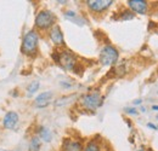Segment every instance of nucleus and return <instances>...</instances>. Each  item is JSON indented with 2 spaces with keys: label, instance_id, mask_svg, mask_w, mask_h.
<instances>
[{
  "label": "nucleus",
  "instance_id": "6",
  "mask_svg": "<svg viewBox=\"0 0 158 151\" xmlns=\"http://www.w3.org/2000/svg\"><path fill=\"white\" fill-rule=\"evenodd\" d=\"M113 4L112 0H88V7L94 12H103Z\"/></svg>",
  "mask_w": 158,
  "mask_h": 151
},
{
  "label": "nucleus",
  "instance_id": "10",
  "mask_svg": "<svg viewBox=\"0 0 158 151\" xmlns=\"http://www.w3.org/2000/svg\"><path fill=\"white\" fill-rule=\"evenodd\" d=\"M52 97H54V93H52L51 91H45V92L40 93V95L35 98V100H34L35 106H38V108H45V106H48V105L50 104Z\"/></svg>",
  "mask_w": 158,
  "mask_h": 151
},
{
  "label": "nucleus",
  "instance_id": "3",
  "mask_svg": "<svg viewBox=\"0 0 158 151\" xmlns=\"http://www.w3.org/2000/svg\"><path fill=\"white\" fill-rule=\"evenodd\" d=\"M119 58V52L118 50L112 46V45H106L102 47L101 52H100L99 56V62L105 65V67H110V65H113L117 63Z\"/></svg>",
  "mask_w": 158,
  "mask_h": 151
},
{
  "label": "nucleus",
  "instance_id": "22",
  "mask_svg": "<svg viewBox=\"0 0 158 151\" xmlns=\"http://www.w3.org/2000/svg\"><path fill=\"white\" fill-rule=\"evenodd\" d=\"M138 151H146V150H145V149H143V148H141V149H139Z\"/></svg>",
  "mask_w": 158,
  "mask_h": 151
},
{
  "label": "nucleus",
  "instance_id": "12",
  "mask_svg": "<svg viewBox=\"0 0 158 151\" xmlns=\"http://www.w3.org/2000/svg\"><path fill=\"white\" fill-rule=\"evenodd\" d=\"M39 138L40 139H43L44 141H50L51 138H52V134H51V132H50L48 128H45V127H40L39 128Z\"/></svg>",
  "mask_w": 158,
  "mask_h": 151
},
{
  "label": "nucleus",
  "instance_id": "1",
  "mask_svg": "<svg viewBox=\"0 0 158 151\" xmlns=\"http://www.w3.org/2000/svg\"><path fill=\"white\" fill-rule=\"evenodd\" d=\"M52 58L56 60V63H59L60 65L66 70H76V67L78 64L76 56L68 50L57 51L56 53L52 55Z\"/></svg>",
  "mask_w": 158,
  "mask_h": 151
},
{
  "label": "nucleus",
  "instance_id": "13",
  "mask_svg": "<svg viewBox=\"0 0 158 151\" xmlns=\"http://www.w3.org/2000/svg\"><path fill=\"white\" fill-rule=\"evenodd\" d=\"M41 145V139L39 137H33L29 143V151H39Z\"/></svg>",
  "mask_w": 158,
  "mask_h": 151
},
{
  "label": "nucleus",
  "instance_id": "20",
  "mask_svg": "<svg viewBox=\"0 0 158 151\" xmlns=\"http://www.w3.org/2000/svg\"><path fill=\"white\" fill-rule=\"evenodd\" d=\"M142 103V100L141 99H136V100H134V105H139V104H141Z\"/></svg>",
  "mask_w": 158,
  "mask_h": 151
},
{
  "label": "nucleus",
  "instance_id": "11",
  "mask_svg": "<svg viewBox=\"0 0 158 151\" xmlns=\"http://www.w3.org/2000/svg\"><path fill=\"white\" fill-rule=\"evenodd\" d=\"M62 149H63V151H83V146H81V144L79 141H77V140L66 139L63 141Z\"/></svg>",
  "mask_w": 158,
  "mask_h": 151
},
{
  "label": "nucleus",
  "instance_id": "24",
  "mask_svg": "<svg viewBox=\"0 0 158 151\" xmlns=\"http://www.w3.org/2000/svg\"><path fill=\"white\" fill-rule=\"evenodd\" d=\"M6 151H11V150H6Z\"/></svg>",
  "mask_w": 158,
  "mask_h": 151
},
{
  "label": "nucleus",
  "instance_id": "5",
  "mask_svg": "<svg viewBox=\"0 0 158 151\" xmlns=\"http://www.w3.org/2000/svg\"><path fill=\"white\" fill-rule=\"evenodd\" d=\"M55 15L49 10H43L35 17V27L41 30L52 28L55 25Z\"/></svg>",
  "mask_w": 158,
  "mask_h": 151
},
{
  "label": "nucleus",
  "instance_id": "18",
  "mask_svg": "<svg viewBox=\"0 0 158 151\" xmlns=\"http://www.w3.org/2000/svg\"><path fill=\"white\" fill-rule=\"evenodd\" d=\"M64 16L68 17V18H73V17H76V12H73V11H67V12L64 14Z\"/></svg>",
  "mask_w": 158,
  "mask_h": 151
},
{
  "label": "nucleus",
  "instance_id": "4",
  "mask_svg": "<svg viewBox=\"0 0 158 151\" xmlns=\"http://www.w3.org/2000/svg\"><path fill=\"white\" fill-rule=\"evenodd\" d=\"M80 103L88 110H96L103 104V97L99 92H91L83 95L80 99Z\"/></svg>",
  "mask_w": 158,
  "mask_h": 151
},
{
  "label": "nucleus",
  "instance_id": "14",
  "mask_svg": "<svg viewBox=\"0 0 158 151\" xmlns=\"http://www.w3.org/2000/svg\"><path fill=\"white\" fill-rule=\"evenodd\" d=\"M83 151H101V146L99 145V143L96 140H90L85 148L83 149Z\"/></svg>",
  "mask_w": 158,
  "mask_h": 151
},
{
  "label": "nucleus",
  "instance_id": "16",
  "mask_svg": "<svg viewBox=\"0 0 158 151\" xmlns=\"http://www.w3.org/2000/svg\"><path fill=\"white\" fill-rule=\"evenodd\" d=\"M134 17H135V14H134V12H131V11H129V10H125V11H123V12L120 14L119 19H120V21H130V19H133Z\"/></svg>",
  "mask_w": 158,
  "mask_h": 151
},
{
  "label": "nucleus",
  "instance_id": "21",
  "mask_svg": "<svg viewBox=\"0 0 158 151\" xmlns=\"http://www.w3.org/2000/svg\"><path fill=\"white\" fill-rule=\"evenodd\" d=\"M152 109H153V110H158V105H153Z\"/></svg>",
  "mask_w": 158,
  "mask_h": 151
},
{
  "label": "nucleus",
  "instance_id": "23",
  "mask_svg": "<svg viewBox=\"0 0 158 151\" xmlns=\"http://www.w3.org/2000/svg\"><path fill=\"white\" fill-rule=\"evenodd\" d=\"M157 120H158V115H157Z\"/></svg>",
  "mask_w": 158,
  "mask_h": 151
},
{
  "label": "nucleus",
  "instance_id": "19",
  "mask_svg": "<svg viewBox=\"0 0 158 151\" xmlns=\"http://www.w3.org/2000/svg\"><path fill=\"white\" fill-rule=\"evenodd\" d=\"M147 127H150V128H152V130H155V131L158 130L157 126H156V125H153V123H151V122H150V123H147Z\"/></svg>",
  "mask_w": 158,
  "mask_h": 151
},
{
  "label": "nucleus",
  "instance_id": "15",
  "mask_svg": "<svg viewBox=\"0 0 158 151\" xmlns=\"http://www.w3.org/2000/svg\"><path fill=\"white\" fill-rule=\"evenodd\" d=\"M39 86H40L39 81H32V82L28 85V87H27V92H28V95H34V93L39 90Z\"/></svg>",
  "mask_w": 158,
  "mask_h": 151
},
{
  "label": "nucleus",
  "instance_id": "25",
  "mask_svg": "<svg viewBox=\"0 0 158 151\" xmlns=\"http://www.w3.org/2000/svg\"><path fill=\"white\" fill-rule=\"evenodd\" d=\"M157 127H158V126H157Z\"/></svg>",
  "mask_w": 158,
  "mask_h": 151
},
{
  "label": "nucleus",
  "instance_id": "2",
  "mask_svg": "<svg viewBox=\"0 0 158 151\" xmlns=\"http://www.w3.org/2000/svg\"><path fill=\"white\" fill-rule=\"evenodd\" d=\"M38 44H39V35H38V33L35 30H29L23 37V41H22V53H24L27 56L35 55L37 48H38Z\"/></svg>",
  "mask_w": 158,
  "mask_h": 151
},
{
  "label": "nucleus",
  "instance_id": "8",
  "mask_svg": "<svg viewBox=\"0 0 158 151\" xmlns=\"http://www.w3.org/2000/svg\"><path fill=\"white\" fill-rule=\"evenodd\" d=\"M49 37H50V40L52 41L54 45H56V46H63V45H64L63 33H62L60 25H57V24H55V25L50 29Z\"/></svg>",
  "mask_w": 158,
  "mask_h": 151
},
{
  "label": "nucleus",
  "instance_id": "7",
  "mask_svg": "<svg viewBox=\"0 0 158 151\" xmlns=\"http://www.w3.org/2000/svg\"><path fill=\"white\" fill-rule=\"evenodd\" d=\"M128 6L131 12H135L139 15H145L148 9V2L145 0H129Z\"/></svg>",
  "mask_w": 158,
  "mask_h": 151
},
{
  "label": "nucleus",
  "instance_id": "9",
  "mask_svg": "<svg viewBox=\"0 0 158 151\" xmlns=\"http://www.w3.org/2000/svg\"><path fill=\"white\" fill-rule=\"evenodd\" d=\"M17 123H19V114L16 111L6 113V115L4 116V120H2V125H4L5 128L12 130V128H15V126Z\"/></svg>",
  "mask_w": 158,
  "mask_h": 151
},
{
  "label": "nucleus",
  "instance_id": "17",
  "mask_svg": "<svg viewBox=\"0 0 158 151\" xmlns=\"http://www.w3.org/2000/svg\"><path fill=\"white\" fill-rule=\"evenodd\" d=\"M125 113L130 115H138V110L135 108H125Z\"/></svg>",
  "mask_w": 158,
  "mask_h": 151
}]
</instances>
